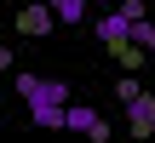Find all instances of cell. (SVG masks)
Returning <instances> with one entry per match:
<instances>
[{
  "label": "cell",
  "mask_w": 155,
  "mask_h": 143,
  "mask_svg": "<svg viewBox=\"0 0 155 143\" xmlns=\"http://www.w3.org/2000/svg\"><path fill=\"white\" fill-rule=\"evenodd\" d=\"M17 75V97L29 103V115H58L69 109V86L52 80V75H29V69H12Z\"/></svg>",
  "instance_id": "obj_1"
},
{
  "label": "cell",
  "mask_w": 155,
  "mask_h": 143,
  "mask_svg": "<svg viewBox=\"0 0 155 143\" xmlns=\"http://www.w3.org/2000/svg\"><path fill=\"white\" fill-rule=\"evenodd\" d=\"M127 132H132V138H155V97L150 92L127 103Z\"/></svg>",
  "instance_id": "obj_2"
},
{
  "label": "cell",
  "mask_w": 155,
  "mask_h": 143,
  "mask_svg": "<svg viewBox=\"0 0 155 143\" xmlns=\"http://www.w3.org/2000/svg\"><path fill=\"white\" fill-rule=\"evenodd\" d=\"M52 29H58V23H52V11H46L40 0L17 11V34H29V40H40V34H52Z\"/></svg>",
  "instance_id": "obj_3"
},
{
  "label": "cell",
  "mask_w": 155,
  "mask_h": 143,
  "mask_svg": "<svg viewBox=\"0 0 155 143\" xmlns=\"http://www.w3.org/2000/svg\"><path fill=\"white\" fill-rule=\"evenodd\" d=\"M127 29H132V23H127L121 11H104V17L92 23V34H98V40H104L109 52H115V46H127Z\"/></svg>",
  "instance_id": "obj_4"
},
{
  "label": "cell",
  "mask_w": 155,
  "mask_h": 143,
  "mask_svg": "<svg viewBox=\"0 0 155 143\" xmlns=\"http://www.w3.org/2000/svg\"><path fill=\"white\" fill-rule=\"evenodd\" d=\"M98 120H104V115H98L92 103H69V109H63V132H81V138H86Z\"/></svg>",
  "instance_id": "obj_5"
},
{
  "label": "cell",
  "mask_w": 155,
  "mask_h": 143,
  "mask_svg": "<svg viewBox=\"0 0 155 143\" xmlns=\"http://www.w3.org/2000/svg\"><path fill=\"white\" fill-rule=\"evenodd\" d=\"M52 11V23H86V0H40Z\"/></svg>",
  "instance_id": "obj_6"
},
{
  "label": "cell",
  "mask_w": 155,
  "mask_h": 143,
  "mask_svg": "<svg viewBox=\"0 0 155 143\" xmlns=\"http://www.w3.org/2000/svg\"><path fill=\"white\" fill-rule=\"evenodd\" d=\"M127 46H138V52H144V57H155V23H150V17H144V23H132V29H127Z\"/></svg>",
  "instance_id": "obj_7"
},
{
  "label": "cell",
  "mask_w": 155,
  "mask_h": 143,
  "mask_svg": "<svg viewBox=\"0 0 155 143\" xmlns=\"http://www.w3.org/2000/svg\"><path fill=\"white\" fill-rule=\"evenodd\" d=\"M115 57H121V69H138V63H144V52H138V46H115Z\"/></svg>",
  "instance_id": "obj_8"
},
{
  "label": "cell",
  "mask_w": 155,
  "mask_h": 143,
  "mask_svg": "<svg viewBox=\"0 0 155 143\" xmlns=\"http://www.w3.org/2000/svg\"><path fill=\"white\" fill-rule=\"evenodd\" d=\"M115 97H121V103H132V97H144V86H138V80H132V75H127V80H121V86H115Z\"/></svg>",
  "instance_id": "obj_9"
},
{
  "label": "cell",
  "mask_w": 155,
  "mask_h": 143,
  "mask_svg": "<svg viewBox=\"0 0 155 143\" xmlns=\"http://www.w3.org/2000/svg\"><path fill=\"white\" fill-rule=\"evenodd\" d=\"M0 69H17V57H12V46H0Z\"/></svg>",
  "instance_id": "obj_10"
},
{
  "label": "cell",
  "mask_w": 155,
  "mask_h": 143,
  "mask_svg": "<svg viewBox=\"0 0 155 143\" xmlns=\"http://www.w3.org/2000/svg\"><path fill=\"white\" fill-rule=\"evenodd\" d=\"M86 6H104V11H115V6H121V0H86Z\"/></svg>",
  "instance_id": "obj_11"
}]
</instances>
